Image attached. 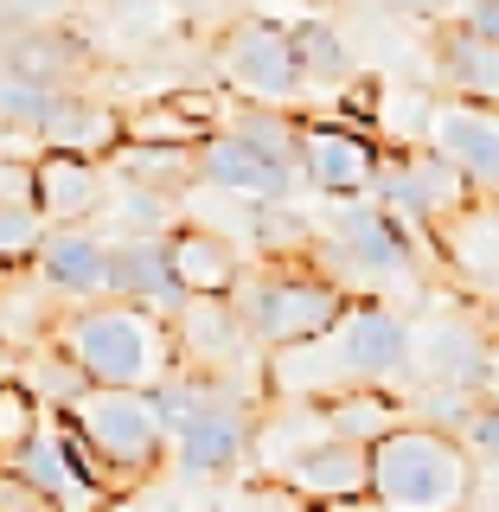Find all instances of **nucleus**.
Wrapping results in <instances>:
<instances>
[{
	"instance_id": "obj_5",
	"label": "nucleus",
	"mask_w": 499,
	"mask_h": 512,
	"mask_svg": "<svg viewBox=\"0 0 499 512\" xmlns=\"http://www.w3.org/2000/svg\"><path fill=\"white\" fill-rule=\"evenodd\" d=\"M64 416H71L77 436L90 442V455L103 461V474H109L116 493H135L141 480L160 474V461L173 455L160 404L141 384H90L77 404H64Z\"/></svg>"
},
{
	"instance_id": "obj_7",
	"label": "nucleus",
	"mask_w": 499,
	"mask_h": 512,
	"mask_svg": "<svg viewBox=\"0 0 499 512\" xmlns=\"http://www.w3.org/2000/svg\"><path fill=\"white\" fill-rule=\"evenodd\" d=\"M493 352H499V333H487L468 308H436V314L416 320L410 384L416 391H474V397H487Z\"/></svg>"
},
{
	"instance_id": "obj_18",
	"label": "nucleus",
	"mask_w": 499,
	"mask_h": 512,
	"mask_svg": "<svg viewBox=\"0 0 499 512\" xmlns=\"http://www.w3.org/2000/svg\"><path fill=\"white\" fill-rule=\"evenodd\" d=\"M103 199H109V173H103L96 154H64V148L32 154V205H39L52 224L96 218Z\"/></svg>"
},
{
	"instance_id": "obj_21",
	"label": "nucleus",
	"mask_w": 499,
	"mask_h": 512,
	"mask_svg": "<svg viewBox=\"0 0 499 512\" xmlns=\"http://www.w3.org/2000/svg\"><path fill=\"white\" fill-rule=\"evenodd\" d=\"M436 71L448 96H480V103H499V45L480 39L474 26H461L455 13L436 20Z\"/></svg>"
},
{
	"instance_id": "obj_10",
	"label": "nucleus",
	"mask_w": 499,
	"mask_h": 512,
	"mask_svg": "<svg viewBox=\"0 0 499 512\" xmlns=\"http://www.w3.org/2000/svg\"><path fill=\"white\" fill-rule=\"evenodd\" d=\"M372 199H384L404 224H416V231H436V224L455 212V205H468V199H474V180H468V173H461L442 148L416 141V148L384 154Z\"/></svg>"
},
{
	"instance_id": "obj_25",
	"label": "nucleus",
	"mask_w": 499,
	"mask_h": 512,
	"mask_svg": "<svg viewBox=\"0 0 499 512\" xmlns=\"http://www.w3.org/2000/svg\"><path fill=\"white\" fill-rule=\"evenodd\" d=\"M199 103L205 96H180V103H148V109H135L128 116V141H167V148H199L212 128H205V116H199Z\"/></svg>"
},
{
	"instance_id": "obj_19",
	"label": "nucleus",
	"mask_w": 499,
	"mask_h": 512,
	"mask_svg": "<svg viewBox=\"0 0 499 512\" xmlns=\"http://www.w3.org/2000/svg\"><path fill=\"white\" fill-rule=\"evenodd\" d=\"M39 148H64V154H109L128 141V116L109 103H96L84 90H52V103H45L39 116Z\"/></svg>"
},
{
	"instance_id": "obj_33",
	"label": "nucleus",
	"mask_w": 499,
	"mask_h": 512,
	"mask_svg": "<svg viewBox=\"0 0 499 512\" xmlns=\"http://www.w3.org/2000/svg\"><path fill=\"white\" fill-rule=\"evenodd\" d=\"M186 7H192V13H212V7H218V0H186Z\"/></svg>"
},
{
	"instance_id": "obj_23",
	"label": "nucleus",
	"mask_w": 499,
	"mask_h": 512,
	"mask_svg": "<svg viewBox=\"0 0 499 512\" xmlns=\"http://www.w3.org/2000/svg\"><path fill=\"white\" fill-rule=\"evenodd\" d=\"M320 404H327V429L333 436H352V442L391 436V429L404 423V410H410V404L391 397V384H346V391L320 397Z\"/></svg>"
},
{
	"instance_id": "obj_8",
	"label": "nucleus",
	"mask_w": 499,
	"mask_h": 512,
	"mask_svg": "<svg viewBox=\"0 0 499 512\" xmlns=\"http://www.w3.org/2000/svg\"><path fill=\"white\" fill-rule=\"evenodd\" d=\"M224 84L250 103H295L308 90V71H301V45L288 20H269V13H244L218 45Z\"/></svg>"
},
{
	"instance_id": "obj_13",
	"label": "nucleus",
	"mask_w": 499,
	"mask_h": 512,
	"mask_svg": "<svg viewBox=\"0 0 499 512\" xmlns=\"http://www.w3.org/2000/svg\"><path fill=\"white\" fill-rule=\"evenodd\" d=\"M276 487L288 500H308V506H359V500H372V442L320 436L314 448H301V455L276 474Z\"/></svg>"
},
{
	"instance_id": "obj_26",
	"label": "nucleus",
	"mask_w": 499,
	"mask_h": 512,
	"mask_svg": "<svg viewBox=\"0 0 499 512\" xmlns=\"http://www.w3.org/2000/svg\"><path fill=\"white\" fill-rule=\"evenodd\" d=\"M45 231H52V218H45L39 205L0 192V269H32V256H39Z\"/></svg>"
},
{
	"instance_id": "obj_28",
	"label": "nucleus",
	"mask_w": 499,
	"mask_h": 512,
	"mask_svg": "<svg viewBox=\"0 0 499 512\" xmlns=\"http://www.w3.org/2000/svg\"><path fill=\"white\" fill-rule=\"evenodd\" d=\"M20 378H26L32 391L45 397V410H64V404H77V397L90 391V372H84V365H77L64 346H45V352H32Z\"/></svg>"
},
{
	"instance_id": "obj_29",
	"label": "nucleus",
	"mask_w": 499,
	"mask_h": 512,
	"mask_svg": "<svg viewBox=\"0 0 499 512\" xmlns=\"http://www.w3.org/2000/svg\"><path fill=\"white\" fill-rule=\"evenodd\" d=\"M45 103H52V84H32V77H20V71H0V128L39 135Z\"/></svg>"
},
{
	"instance_id": "obj_15",
	"label": "nucleus",
	"mask_w": 499,
	"mask_h": 512,
	"mask_svg": "<svg viewBox=\"0 0 499 512\" xmlns=\"http://www.w3.org/2000/svg\"><path fill=\"white\" fill-rule=\"evenodd\" d=\"M436 256L468 295L499 301V199L474 192L468 205H455L436 224Z\"/></svg>"
},
{
	"instance_id": "obj_27",
	"label": "nucleus",
	"mask_w": 499,
	"mask_h": 512,
	"mask_svg": "<svg viewBox=\"0 0 499 512\" xmlns=\"http://www.w3.org/2000/svg\"><path fill=\"white\" fill-rule=\"evenodd\" d=\"M45 416H52V410H45V397L32 391L26 378H0V468H7V461L39 436Z\"/></svg>"
},
{
	"instance_id": "obj_31",
	"label": "nucleus",
	"mask_w": 499,
	"mask_h": 512,
	"mask_svg": "<svg viewBox=\"0 0 499 512\" xmlns=\"http://www.w3.org/2000/svg\"><path fill=\"white\" fill-rule=\"evenodd\" d=\"M455 20H461V26H474L480 39H493V45H499V0H461Z\"/></svg>"
},
{
	"instance_id": "obj_16",
	"label": "nucleus",
	"mask_w": 499,
	"mask_h": 512,
	"mask_svg": "<svg viewBox=\"0 0 499 512\" xmlns=\"http://www.w3.org/2000/svg\"><path fill=\"white\" fill-rule=\"evenodd\" d=\"M109 295L148 301V308H160V314H180L192 301V288L180 282L173 237L167 231H122L116 244H109Z\"/></svg>"
},
{
	"instance_id": "obj_3",
	"label": "nucleus",
	"mask_w": 499,
	"mask_h": 512,
	"mask_svg": "<svg viewBox=\"0 0 499 512\" xmlns=\"http://www.w3.org/2000/svg\"><path fill=\"white\" fill-rule=\"evenodd\" d=\"M416 244H436V231H416L384 199L359 192L314 237V263L327 276H340L352 295L391 301V295H423V256H416Z\"/></svg>"
},
{
	"instance_id": "obj_2",
	"label": "nucleus",
	"mask_w": 499,
	"mask_h": 512,
	"mask_svg": "<svg viewBox=\"0 0 499 512\" xmlns=\"http://www.w3.org/2000/svg\"><path fill=\"white\" fill-rule=\"evenodd\" d=\"M52 346L71 352L90 372V384H141V391H154L173 365H186L173 314L148 308V301H122V295L71 301L52 320Z\"/></svg>"
},
{
	"instance_id": "obj_32",
	"label": "nucleus",
	"mask_w": 499,
	"mask_h": 512,
	"mask_svg": "<svg viewBox=\"0 0 499 512\" xmlns=\"http://www.w3.org/2000/svg\"><path fill=\"white\" fill-rule=\"evenodd\" d=\"M404 13H423V20H448V13H461V0H397Z\"/></svg>"
},
{
	"instance_id": "obj_24",
	"label": "nucleus",
	"mask_w": 499,
	"mask_h": 512,
	"mask_svg": "<svg viewBox=\"0 0 499 512\" xmlns=\"http://www.w3.org/2000/svg\"><path fill=\"white\" fill-rule=\"evenodd\" d=\"M295 45H301L308 90H346L352 77H359V64H352V45L340 39V26H327L320 13H301V20H295Z\"/></svg>"
},
{
	"instance_id": "obj_22",
	"label": "nucleus",
	"mask_w": 499,
	"mask_h": 512,
	"mask_svg": "<svg viewBox=\"0 0 499 512\" xmlns=\"http://www.w3.org/2000/svg\"><path fill=\"white\" fill-rule=\"evenodd\" d=\"M77 64H84V45H77L71 32H58V26L26 20V26H7V39H0V71H20L32 84L64 90V77H71Z\"/></svg>"
},
{
	"instance_id": "obj_17",
	"label": "nucleus",
	"mask_w": 499,
	"mask_h": 512,
	"mask_svg": "<svg viewBox=\"0 0 499 512\" xmlns=\"http://www.w3.org/2000/svg\"><path fill=\"white\" fill-rule=\"evenodd\" d=\"M32 269H39V282L58 301H96V295H109V237L90 231V218H64L45 231Z\"/></svg>"
},
{
	"instance_id": "obj_11",
	"label": "nucleus",
	"mask_w": 499,
	"mask_h": 512,
	"mask_svg": "<svg viewBox=\"0 0 499 512\" xmlns=\"http://www.w3.org/2000/svg\"><path fill=\"white\" fill-rule=\"evenodd\" d=\"M192 180H205L212 192H231V199H295L301 160L256 148L250 135H237V128L224 122L192 148Z\"/></svg>"
},
{
	"instance_id": "obj_30",
	"label": "nucleus",
	"mask_w": 499,
	"mask_h": 512,
	"mask_svg": "<svg viewBox=\"0 0 499 512\" xmlns=\"http://www.w3.org/2000/svg\"><path fill=\"white\" fill-rule=\"evenodd\" d=\"M461 436H468V448H474L480 461H499V397H480Z\"/></svg>"
},
{
	"instance_id": "obj_4",
	"label": "nucleus",
	"mask_w": 499,
	"mask_h": 512,
	"mask_svg": "<svg viewBox=\"0 0 499 512\" xmlns=\"http://www.w3.org/2000/svg\"><path fill=\"white\" fill-rule=\"evenodd\" d=\"M480 455L468 436L429 416H404L391 436L372 442V500L397 512H448L474 500Z\"/></svg>"
},
{
	"instance_id": "obj_9",
	"label": "nucleus",
	"mask_w": 499,
	"mask_h": 512,
	"mask_svg": "<svg viewBox=\"0 0 499 512\" xmlns=\"http://www.w3.org/2000/svg\"><path fill=\"white\" fill-rule=\"evenodd\" d=\"M250 442H256V410H250V397L231 384V372H224L218 391L173 429V474L224 480V474H237L250 461Z\"/></svg>"
},
{
	"instance_id": "obj_20",
	"label": "nucleus",
	"mask_w": 499,
	"mask_h": 512,
	"mask_svg": "<svg viewBox=\"0 0 499 512\" xmlns=\"http://www.w3.org/2000/svg\"><path fill=\"white\" fill-rule=\"evenodd\" d=\"M173 263H180V282L192 295H231L244 282V244L237 237L212 231V224H173Z\"/></svg>"
},
{
	"instance_id": "obj_1",
	"label": "nucleus",
	"mask_w": 499,
	"mask_h": 512,
	"mask_svg": "<svg viewBox=\"0 0 499 512\" xmlns=\"http://www.w3.org/2000/svg\"><path fill=\"white\" fill-rule=\"evenodd\" d=\"M416 320L384 295H352L327 333L276 346L263 359L269 397H333L346 384H404L410 378Z\"/></svg>"
},
{
	"instance_id": "obj_12",
	"label": "nucleus",
	"mask_w": 499,
	"mask_h": 512,
	"mask_svg": "<svg viewBox=\"0 0 499 512\" xmlns=\"http://www.w3.org/2000/svg\"><path fill=\"white\" fill-rule=\"evenodd\" d=\"M378 167H384V141L352 128L340 116L327 122H301V180L327 199H359V192L378 186Z\"/></svg>"
},
{
	"instance_id": "obj_14",
	"label": "nucleus",
	"mask_w": 499,
	"mask_h": 512,
	"mask_svg": "<svg viewBox=\"0 0 499 512\" xmlns=\"http://www.w3.org/2000/svg\"><path fill=\"white\" fill-rule=\"evenodd\" d=\"M423 141L455 160V167L474 180V192L499 199V103H480V96H448V103L429 109Z\"/></svg>"
},
{
	"instance_id": "obj_6",
	"label": "nucleus",
	"mask_w": 499,
	"mask_h": 512,
	"mask_svg": "<svg viewBox=\"0 0 499 512\" xmlns=\"http://www.w3.org/2000/svg\"><path fill=\"white\" fill-rule=\"evenodd\" d=\"M237 314H244L250 340L263 352L276 346H295V340H314V333H327L333 320L346 314L352 288L340 276H327L320 263H269V269H244V282L231 288Z\"/></svg>"
}]
</instances>
